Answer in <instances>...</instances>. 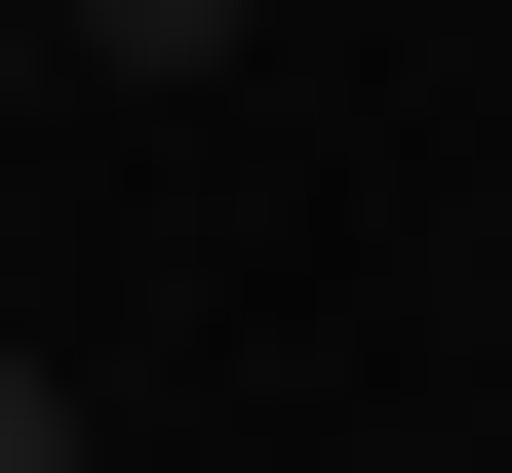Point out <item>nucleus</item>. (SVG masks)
Segmentation results:
<instances>
[{
  "label": "nucleus",
  "mask_w": 512,
  "mask_h": 473,
  "mask_svg": "<svg viewBox=\"0 0 512 473\" xmlns=\"http://www.w3.org/2000/svg\"><path fill=\"white\" fill-rule=\"evenodd\" d=\"M276 0H40V79H237Z\"/></svg>",
  "instance_id": "obj_1"
},
{
  "label": "nucleus",
  "mask_w": 512,
  "mask_h": 473,
  "mask_svg": "<svg viewBox=\"0 0 512 473\" xmlns=\"http://www.w3.org/2000/svg\"><path fill=\"white\" fill-rule=\"evenodd\" d=\"M0 473H79V355H0Z\"/></svg>",
  "instance_id": "obj_2"
},
{
  "label": "nucleus",
  "mask_w": 512,
  "mask_h": 473,
  "mask_svg": "<svg viewBox=\"0 0 512 473\" xmlns=\"http://www.w3.org/2000/svg\"><path fill=\"white\" fill-rule=\"evenodd\" d=\"M0 119H40V0H0Z\"/></svg>",
  "instance_id": "obj_3"
}]
</instances>
